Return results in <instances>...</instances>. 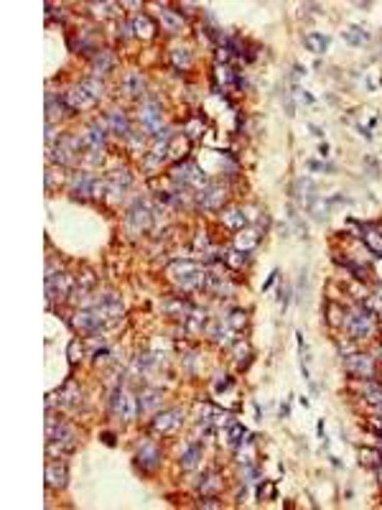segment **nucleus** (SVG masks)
Listing matches in <instances>:
<instances>
[{"instance_id": "nucleus-1", "label": "nucleus", "mask_w": 382, "mask_h": 510, "mask_svg": "<svg viewBox=\"0 0 382 510\" xmlns=\"http://www.w3.org/2000/svg\"><path fill=\"white\" fill-rule=\"evenodd\" d=\"M171 278L184 286V288H194L204 281V271L199 268L196 263H189V260H181V263H173L171 265Z\"/></svg>"}, {"instance_id": "nucleus-2", "label": "nucleus", "mask_w": 382, "mask_h": 510, "mask_svg": "<svg viewBox=\"0 0 382 510\" xmlns=\"http://www.w3.org/2000/svg\"><path fill=\"white\" fill-rule=\"evenodd\" d=\"M138 398L132 395V393H125V390H115V395H112V408L118 411V416L120 418H125V421H132L135 418V413H138Z\"/></svg>"}, {"instance_id": "nucleus-3", "label": "nucleus", "mask_w": 382, "mask_h": 510, "mask_svg": "<svg viewBox=\"0 0 382 510\" xmlns=\"http://www.w3.org/2000/svg\"><path fill=\"white\" fill-rule=\"evenodd\" d=\"M120 314H123V306H120V301L115 296H102L92 309V317L97 322H115Z\"/></svg>"}, {"instance_id": "nucleus-4", "label": "nucleus", "mask_w": 382, "mask_h": 510, "mask_svg": "<svg viewBox=\"0 0 382 510\" xmlns=\"http://www.w3.org/2000/svg\"><path fill=\"white\" fill-rule=\"evenodd\" d=\"M135 459H138V464H140V467H145V470H153V467H158V459H161V454H158V447H155V444H150V441H145V444H143V447L138 449Z\"/></svg>"}, {"instance_id": "nucleus-5", "label": "nucleus", "mask_w": 382, "mask_h": 510, "mask_svg": "<svg viewBox=\"0 0 382 510\" xmlns=\"http://www.w3.org/2000/svg\"><path fill=\"white\" fill-rule=\"evenodd\" d=\"M46 482H49V487H56V490L66 485V464L64 462H49Z\"/></svg>"}, {"instance_id": "nucleus-6", "label": "nucleus", "mask_w": 382, "mask_h": 510, "mask_svg": "<svg viewBox=\"0 0 382 510\" xmlns=\"http://www.w3.org/2000/svg\"><path fill=\"white\" fill-rule=\"evenodd\" d=\"M178 421H181V416H178V411H166V413H161V416H155V421H153V429L155 431H168V429H173Z\"/></svg>"}, {"instance_id": "nucleus-7", "label": "nucleus", "mask_w": 382, "mask_h": 510, "mask_svg": "<svg viewBox=\"0 0 382 510\" xmlns=\"http://www.w3.org/2000/svg\"><path fill=\"white\" fill-rule=\"evenodd\" d=\"M349 324H352V335L354 337H365L367 332H370V314H352V319H349Z\"/></svg>"}, {"instance_id": "nucleus-8", "label": "nucleus", "mask_w": 382, "mask_h": 510, "mask_svg": "<svg viewBox=\"0 0 382 510\" xmlns=\"http://www.w3.org/2000/svg\"><path fill=\"white\" fill-rule=\"evenodd\" d=\"M306 46H308V51H313V54H324L326 46H329V38H326V36H319V33H308V36H306Z\"/></svg>"}, {"instance_id": "nucleus-9", "label": "nucleus", "mask_w": 382, "mask_h": 510, "mask_svg": "<svg viewBox=\"0 0 382 510\" xmlns=\"http://www.w3.org/2000/svg\"><path fill=\"white\" fill-rule=\"evenodd\" d=\"M87 141H89V146H92V148H100V146H102V141H105V133H102V128H97V125H89V128H87Z\"/></svg>"}, {"instance_id": "nucleus-10", "label": "nucleus", "mask_w": 382, "mask_h": 510, "mask_svg": "<svg viewBox=\"0 0 382 510\" xmlns=\"http://www.w3.org/2000/svg\"><path fill=\"white\" fill-rule=\"evenodd\" d=\"M222 222L237 230V227H242V225H245V217H242V212H237V209H230L227 214H222Z\"/></svg>"}, {"instance_id": "nucleus-11", "label": "nucleus", "mask_w": 382, "mask_h": 510, "mask_svg": "<svg viewBox=\"0 0 382 510\" xmlns=\"http://www.w3.org/2000/svg\"><path fill=\"white\" fill-rule=\"evenodd\" d=\"M130 219H132V222H135V225H138L140 230L150 225V214H148V212H145L143 207H140V209H132V212H130Z\"/></svg>"}, {"instance_id": "nucleus-12", "label": "nucleus", "mask_w": 382, "mask_h": 510, "mask_svg": "<svg viewBox=\"0 0 382 510\" xmlns=\"http://www.w3.org/2000/svg\"><path fill=\"white\" fill-rule=\"evenodd\" d=\"M110 125H112V130H120V133H127V120H125V115L123 113H110Z\"/></svg>"}, {"instance_id": "nucleus-13", "label": "nucleus", "mask_w": 382, "mask_h": 510, "mask_svg": "<svg viewBox=\"0 0 382 510\" xmlns=\"http://www.w3.org/2000/svg\"><path fill=\"white\" fill-rule=\"evenodd\" d=\"M365 242H367L372 250L382 253V235H380V232H367V235H365Z\"/></svg>"}, {"instance_id": "nucleus-14", "label": "nucleus", "mask_w": 382, "mask_h": 510, "mask_svg": "<svg viewBox=\"0 0 382 510\" xmlns=\"http://www.w3.org/2000/svg\"><path fill=\"white\" fill-rule=\"evenodd\" d=\"M196 459H199V447H191V449H189V452L181 457V467H186V470H189V467H194Z\"/></svg>"}, {"instance_id": "nucleus-15", "label": "nucleus", "mask_w": 382, "mask_h": 510, "mask_svg": "<svg viewBox=\"0 0 382 510\" xmlns=\"http://www.w3.org/2000/svg\"><path fill=\"white\" fill-rule=\"evenodd\" d=\"M110 64H112V56H110L107 51H102V54H100V61L95 59V69H97L100 74H105V72L110 69Z\"/></svg>"}, {"instance_id": "nucleus-16", "label": "nucleus", "mask_w": 382, "mask_h": 510, "mask_svg": "<svg viewBox=\"0 0 382 510\" xmlns=\"http://www.w3.org/2000/svg\"><path fill=\"white\" fill-rule=\"evenodd\" d=\"M163 23H166V28H168V31H178V26H181V20L173 18L168 10H163Z\"/></svg>"}, {"instance_id": "nucleus-17", "label": "nucleus", "mask_w": 382, "mask_h": 510, "mask_svg": "<svg viewBox=\"0 0 382 510\" xmlns=\"http://www.w3.org/2000/svg\"><path fill=\"white\" fill-rule=\"evenodd\" d=\"M230 434H232V444L240 447V444H242V439H240V436H245V429L237 426V424H232V431H230Z\"/></svg>"}, {"instance_id": "nucleus-18", "label": "nucleus", "mask_w": 382, "mask_h": 510, "mask_svg": "<svg viewBox=\"0 0 382 510\" xmlns=\"http://www.w3.org/2000/svg\"><path fill=\"white\" fill-rule=\"evenodd\" d=\"M140 79H135V74H130L127 77V90H130V95H138V90H140Z\"/></svg>"}, {"instance_id": "nucleus-19", "label": "nucleus", "mask_w": 382, "mask_h": 510, "mask_svg": "<svg viewBox=\"0 0 382 510\" xmlns=\"http://www.w3.org/2000/svg\"><path fill=\"white\" fill-rule=\"evenodd\" d=\"M273 493H275V487H273V485H265V487H262V493H257V495H265V498H273Z\"/></svg>"}]
</instances>
